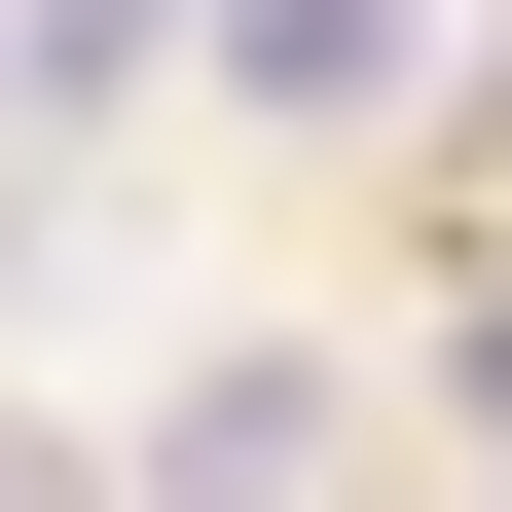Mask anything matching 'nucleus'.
I'll use <instances>...</instances> for the list:
<instances>
[{
	"label": "nucleus",
	"instance_id": "f257e3e1",
	"mask_svg": "<svg viewBox=\"0 0 512 512\" xmlns=\"http://www.w3.org/2000/svg\"><path fill=\"white\" fill-rule=\"evenodd\" d=\"M403 37H439V0H220V74H256V110H403Z\"/></svg>",
	"mask_w": 512,
	"mask_h": 512
},
{
	"label": "nucleus",
	"instance_id": "7ed1b4c3",
	"mask_svg": "<svg viewBox=\"0 0 512 512\" xmlns=\"http://www.w3.org/2000/svg\"><path fill=\"white\" fill-rule=\"evenodd\" d=\"M476 476H512V330H476Z\"/></svg>",
	"mask_w": 512,
	"mask_h": 512
},
{
	"label": "nucleus",
	"instance_id": "f03ea898",
	"mask_svg": "<svg viewBox=\"0 0 512 512\" xmlns=\"http://www.w3.org/2000/svg\"><path fill=\"white\" fill-rule=\"evenodd\" d=\"M293 439H330L293 366H183V439H147V512H293Z\"/></svg>",
	"mask_w": 512,
	"mask_h": 512
}]
</instances>
